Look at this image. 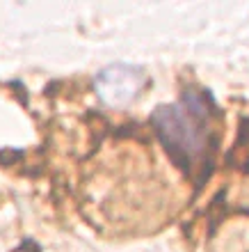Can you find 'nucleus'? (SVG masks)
<instances>
[{
	"mask_svg": "<svg viewBox=\"0 0 249 252\" xmlns=\"http://www.w3.org/2000/svg\"><path fill=\"white\" fill-rule=\"evenodd\" d=\"M201 103L199 99L190 96L185 99L183 106H171V108H160L153 115L158 131L163 135L171 152H181L185 156H192L201 149L203 133L197 128V117L201 115Z\"/></svg>",
	"mask_w": 249,
	"mask_h": 252,
	"instance_id": "obj_1",
	"label": "nucleus"
},
{
	"mask_svg": "<svg viewBox=\"0 0 249 252\" xmlns=\"http://www.w3.org/2000/svg\"><path fill=\"white\" fill-rule=\"evenodd\" d=\"M139 87H142V73L126 64L105 69L96 80V90H99L101 99L110 106H126L128 101L135 99Z\"/></svg>",
	"mask_w": 249,
	"mask_h": 252,
	"instance_id": "obj_2",
	"label": "nucleus"
}]
</instances>
